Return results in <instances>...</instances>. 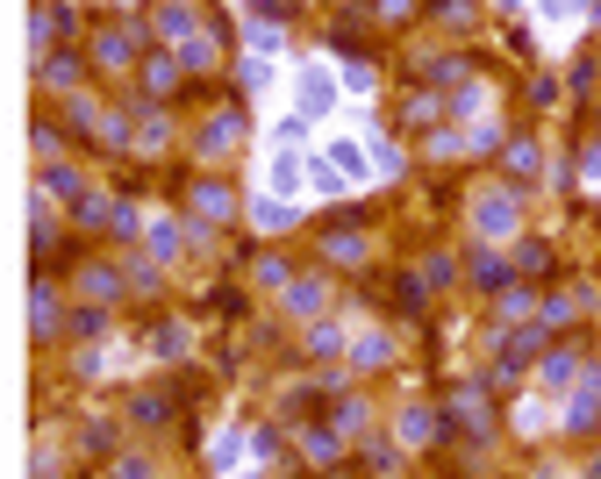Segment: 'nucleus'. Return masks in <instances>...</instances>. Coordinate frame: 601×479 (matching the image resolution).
<instances>
[{
    "mask_svg": "<svg viewBox=\"0 0 601 479\" xmlns=\"http://www.w3.org/2000/svg\"><path fill=\"white\" fill-rule=\"evenodd\" d=\"M86 72H101V79H129V72H137V58L143 51H158L151 43V22H101V29H86Z\"/></svg>",
    "mask_w": 601,
    "mask_h": 479,
    "instance_id": "obj_1",
    "label": "nucleus"
},
{
    "mask_svg": "<svg viewBox=\"0 0 601 479\" xmlns=\"http://www.w3.org/2000/svg\"><path fill=\"white\" fill-rule=\"evenodd\" d=\"M465 229H473L480 251L515 243V229H523V201H515V187H480L473 201H465Z\"/></svg>",
    "mask_w": 601,
    "mask_h": 479,
    "instance_id": "obj_2",
    "label": "nucleus"
},
{
    "mask_svg": "<svg viewBox=\"0 0 601 479\" xmlns=\"http://www.w3.org/2000/svg\"><path fill=\"white\" fill-rule=\"evenodd\" d=\"M309 187L315 193H359V187H373V157L359 151V143H329L323 157H309Z\"/></svg>",
    "mask_w": 601,
    "mask_h": 479,
    "instance_id": "obj_3",
    "label": "nucleus"
},
{
    "mask_svg": "<svg viewBox=\"0 0 601 479\" xmlns=\"http://www.w3.org/2000/svg\"><path fill=\"white\" fill-rule=\"evenodd\" d=\"M243 215V201L223 187V179H193L187 187V223H201V229H229Z\"/></svg>",
    "mask_w": 601,
    "mask_h": 479,
    "instance_id": "obj_4",
    "label": "nucleus"
},
{
    "mask_svg": "<svg viewBox=\"0 0 601 479\" xmlns=\"http://www.w3.org/2000/svg\"><path fill=\"white\" fill-rule=\"evenodd\" d=\"M445 423L459 429V437H473V444L494 437V394H487V387H459V394L445 401Z\"/></svg>",
    "mask_w": 601,
    "mask_h": 479,
    "instance_id": "obj_5",
    "label": "nucleus"
},
{
    "mask_svg": "<svg viewBox=\"0 0 601 479\" xmlns=\"http://www.w3.org/2000/svg\"><path fill=\"white\" fill-rule=\"evenodd\" d=\"M237 143H243V101H229V108H215V115L201 122L193 151H201L208 165H223V157H237Z\"/></svg>",
    "mask_w": 601,
    "mask_h": 479,
    "instance_id": "obj_6",
    "label": "nucleus"
},
{
    "mask_svg": "<svg viewBox=\"0 0 601 479\" xmlns=\"http://www.w3.org/2000/svg\"><path fill=\"white\" fill-rule=\"evenodd\" d=\"M544 358V323H523L515 337H501V365H494V387H515V379L530 373Z\"/></svg>",
    "mask_w": 601,
    "mask_h": 479,
    "instance_id": "obj_7",
    "label": "nucleus"
},
{
    "mask_svg": "<svg viewBox=\"0 0 601 479\" xmlns=\"http://www.w3.org/2000/svg\"><path fill=\"white\" fill-rule=\"evenodd\" d=\"M172 58H179V72H187V79H215V72H223V29H193V36H179V43H172Z\"/></svg>",
    "mask_w": 601,
    "mask_h": 479,
    "instance_id": "obj_8",
    "label": "nucleus"
},
{
    "mask_svg": "<svg viewBox=\"0 0 601 479\" xmlns=\"http://www.w3.org/2000/svg\"><path fill=\"white\" fill-rule=\"evenodd\" d=\"M79 79H86V51H65V43L58 51H36V86L43 93L65 101V93H79Z\"/></svg>",
    "mask_w": 601,
    "mask_h": 479,
    "instance_id": "obj_9",
    "label": "nucleus"
},
{
    "mask_svg": "<svg viewBox=\"0 0 601 479\" xmlns=\"http://www.w3.org/2000/svg\"><path fill=\"white\" fill-rule=\"evenodd\" d=\"M279 301H287L293 323H315V315H329V301H337V287H329V273H301L279 287Z\"/></svg>",
    "mask_w": 601,
    "mask_h": 479,
    "instance_id": "obj_10",
    "label": "nucleus"
},
{
    "mask_svg": "<svg viewBox=\"0 0 601 479\" xmlns=\"http://www.w3.org/2000/svg\"><path fill=\"white\" fill-rule=\"evenodd\" d=\"M301 137H287V129H273V165H265V187L273 193H287L293 201V187H309V157L293 151Z\"/></svg>",
    "mask_w": 601,
    "mask_h": 479,
    "instance_id": "obj_11",
    "label": "nucleus"
},
{
    "mask_svg": "<svg viewBox=\"0 0 601 479\" xmlns=\"http://www.w3.org/2000/svg\"><path fill=\"white\" fill-rule=\"evenodd\" d=\"M72 293H79L86 308H115L122 301V273L108 265V257H86L79 273H72Z\"/></svg>",
    "mask_w": 601,
    "mask_h": 479,
    "instance_id": "obj_12",
    "label": "nucleus"
},
{
    "mask_svg": "<svg viewBox=\"0 0 601 479\" xmlns=\"http://www.w3.org/2000/svg\"><path fill=\"white\" fill-rule=\"evenodd\" d=\"M573 387H580V394L566 401V429H573V437H594V429H601V365H580Z\"/></svg>",
    "mask_w": 601,
    "mask_h": 479,
    "instance_id": "obj_13",
    "label": "nucleus"
},
{
    "mask_svg": "<svg viewBox=\"0 0 601 479\" xmlns=\"http://www.w3.org/2000/svg\"><path fill=\"white\" fill-rule=\"evenodd\" d=\"M437 437H445V415L429 408V401H409V408L395 415V444L401 451H429Z\"/></svg>",
    "mask_w": 601,
    "mask_h": 479,
    "instance_id": "obj_14",
    "label": "nucleus"
},
{
    "mask_svg": "<svg viewBox=\"0 0 601 479\" xmlns=\"http://www.w3.org/2000/svg\"><path fill=\"white\" fill-rule=\"evenodd\" d=\"M29 329H36V343H51L65 329V293L51 287V273H36V287H29Z\"/></svg>",
    "mask_w": 601,
    "mask_h": 479,
    "instance_id": "obj_15",
    "label": "nucleus"
},
{
    "mask_svg": "<svg viewBox=\"0 0 601 479\" xmlns=\"http://www.w3.org/2000/svg\"><path fill=\"white\" fill-rule=\"evenodd\" d=\"M137 79H143V101H172V93L187 86V72H179V58H172V51H143L137 58Z\"/></svg>",
    "mask_w": 601,
    "mask_h": 479,
    "instance_id": "obj_16",
    "label": "nucleus"
},
{
    "mask_svg": "<svg viewBox=\"0 0 601 479\" xmlns=\"http://www.w3.org/2000/svg\"><path fill=\"white\" fill-rule=\"evenodd\" d=\"M51 36H58V43H72V36H79V15H72L65 0H36V15H29V43H36V51H51Z\"/></svg>",
    "mask_w": 601,
    "mask_h": 479,
    "instance_id": "obj_17",
    "label": "nucleus"
},
{
    "mask_svg": "<svg viewBox=\"0 0 601 479\" xmlns=\"http://www.w3.org/2000/svg\"><path fill=\"white\" fill-rule=\"evenodd\" d=\"M165 143H172V115H165V101H143V115L129 122V151H137V157H165Z\"/></svg>",
    "mask_w": 601,
    "mask_h": 479,
    "instance_id": "obj_18",
    "label": "nucleus"
},
{
    "mask_svg": "<svg viewBox=\"0 0 601 479\" xmlns=\"http://www.w3.org/2000/svg\"><path fill=\"white\" fill-rule=\"evenodd\" d=\"M329 86H337V79H329V65H301V72H293V115H323V108H329Z\"/></svg>",
    "mask_w": 601,
    "mask_h": 479,
    "instance_id": "obj_19",
    "label": "nucleus"
},
{
    "mask_svg": "<svg viewBox=\"0 0 601 479\" xmlns=\"http://www.w3.org/2000/svg\"><path fill=\"white\" fill-rule=\"evenodd\" d=\"M315 251H323V265H343V273H351V265H365V251H373V243H365V229H323V237H315Z\"/></svg>",
    "mask_w": 601,
    "mask_h": 479,
    "instance_id": "obj_20",
    "label": "nucleus"
},
{
    "mask_svg": "<svg viewBox=\"0 0 601 479\" xmlns=\"http://www.w3.org/2000/svg\"><path fill=\"white\" fill-rule=\"evenodd\" d=\"M509 323H537V287H523V279L494 287V329H509Z\"/></svg>",
    "mask_w": 601,
    "mask_h": 479,
    "instance_id": "obj_21",
    "label": "nucleus"
},
{
    "mask_svg": "<svg viewBox=\"0 0 601 479\" xmlns=\"http://www.w3.org/2000/svg\"><path fill=\"white\" fill-rule=\"evenodd\" d=\"M193 29H201V22H193V0H165V8L151 15V43H158V51H172V43L193 36Z\"/></svg>",
    "mask_w": 601,
    "mask_h": 479,
    "instance_id": "obj_22",
    "label": "nucleus"
},
{
    "mask_svg": "<svg viewBox=\"0 0 601 479\" xmlns=\"http://www.w3.org/2000/svg\"><path fill=\"white\" fill-rule=\"evenodd\" d=\"M329 429H337L343 444H359L365 429H373V415H365V394H329Z\"/></svg>",
    "mask_w": 601,
    "mask_h": 479,
    "instance_id": "obj_23",
    "label": "nucleus"
},
{
    "mask_svg": "<svg viewBox=\"0 0 601 479\" xmlns=\"http://www.w3.org/2000/svg\"><path fill=\"white\" fill-rule=\"evenodd\" d=\"M501 165H509V187L515 179H537V172H544V143L537 137H501Z\"/></svg>",
    "mask_w": 601,
    "mask_h": 479,
    "instance_id": "obj_24",
    "label": "nucleus"
},
{
    "mask_svg": "<svg viewBox=\"0 0 601 479\" xmlns=\"http://www.w3.org/2000/svg\"><path fill=\"white\" fill-rule=\"evenodd\" d=\"M293 451H301L315 472H329V465L343 458V437H337V429H293Z\"/></svg>",
    "mask_w": 601,
    "mask_h": 479,
    "instance_id": "obj_25",
    "label": "nucleus"
},
{
    "mask_svg": "<svg viewBox=\"0 0 601 479\" xmlns=\"http://www.w3.org/2000/svg\"><path fill=\"white\" fill-rule=\"evenodd\" d=\"M301 223V207L287 201V193H265V201H251V229L258 237H279V229H293Z\"/></svg>",
    "mask_w": 601,
    "mask_h": 479,
    "instance_id": "obj_26",
    "label": "nucleus"
},
{
    "mask_svg": "<svg viewBox=\"0 0 601 479\" xmlns=\"http://www.w3.org/2000/svg\"><path fill=\"white\" fill-rule=\"evenodd\" d=\"M115 273H122V287H137V293H158V287H165V265H158L151 251H122Z\"/></svg>",
    "mask_w": 601,
    "mask_h": 479,
    "instance_id": "obj_27",
    "label": "nucleus"
},
{
    "mask_svg": "<svg viewBox=\"0 0 601 479\" xmlns=\"http://www.w3.org/2000/svg\"><path fill=\"white\" fill-rule=\"evenodd\" d=\"M36 179H43L36 193H51V201H79V193H86V172H79V165H65V157L36 165Z\"/></svg>",
    "mask_w": 601,
    "mask_h": 479,
    "instance_id": "obj_28",
    "label": "nucleus"
},
{
    "mask_svg": "<svg viewBox=\"0 0 601 479\" xmlns=\"http://www.w3.org/2000/svg\"><path fill=\"white\" fill-rule=\"evenodd\" d=\"M337 343H343V315H315L301 329V358H337Z\"/></svg>",
    "mask_w": 601,
    "mask_h": 479,
    "instance_id": "obj_29",
    "label": "nucleus"
},
{
    "mask_svg": "<svg viewBox=\"0 0 601 479\" xmlns=\"http://www.w3.org/2000/svg\"><path fill=\"white\" fill-rule=\"evenodd\" d=\"M379 365H395V337H387V329H365V337L351 343V373H379Z\"/></svg>",
    "mask_w": 601,
    "mask_h": 479,
    "instance_id": "obj_30",
    "label": "nucleus"
},
{
    "mask_svg": "<svg viewBox=\"0 0 601 479\" xmlns=\"http://www.w3.org/2000/svg\"><path fill=\"white\" fill-rule=\"evenodd\" d=\"M437 115H445V93L437 86H423V93L401 101V129H437Z\"/></svg>",
    "mask_w": 601,
    "mask_h": 479,
    "instance_id": "obj_31",
    "label": "nucleus"
},
{
    "mask_svg": "<svg viewBox=\"0 0 601 479\" xmlns=\"http://www.w3.org/2000/svg\"><path fill=\"white\" fill-rule=\"evenodd\" d=\"M423 72H429V86H437V93H459V86L473 79V65H465V58H429Z\"/></svg>",
    "mask_w": 601,
    "mask_h": 479,
    "instance_id": "obj_32",
    "label": "nucleus"
},
{
    "mask_svg": "<svg viewBox=\"0 0 601 479\" xmlns=\"http://www.w3.org/2000/svg\"><path fill=\"white\" fill-rule=\"evenodd\" d=\"M409 172V151L395 137H373V179H401Z\"/></svg>",
    "mask_w": 601,
    "mask_h": 479,
    "instance_id": "obj_33",
    "label": "nucleus"
},
{
    "mask_svg": "<svg viewBox=\"0 0 601 479\" xmlns=\"http://www.w3.org/2000/svg\"><path fill=\"white\" fill-rule=\"evenodd\" d=\"M580 308H587V301H573V293H551V301H537V323H544V329H566Z\"/></svg>",
    "mask_w": 601,
    "mask_h": 479,
    "instance_id": "obj_34",
    "label": "nucleus"
},
{
    "mask_svg": "<svg viewBox=\"0 0 601 479\" xmlns=\"http://www.w3.org/2000/svg\"><path fill=\"white\" fill-rule=\"evenodd\" d=\"M537 365H544V379H551V387H573V379H580V351H551V358H537Z\"/></svg>",
    "mask_w": 601,
    "mask_h": 479,
    "instance_id": "obj_35",
    "label": "nucleus"
},
{
    "mask_svg": "<svg viewBox=\"0 0 601 479\" xmlns=\"http://www.w3.org/2000/svg\"><path fill=\"white\" fill-rule=\"evenodd\" d=\"M415 8H423V0H373V22H379V29H409Z\"/></svg>",
    "mask_w": 601,
    "mask_h": 479,
    "instance_id": "obj_36",
    "label": "nucleus"
},
{
    "mask_svg": "<svg viewBox=\"0 0 601 479\" xmlns=\"http://www.w3.org/2000/svg\"><path fill=\"white\" fill-rule=\"evenodd\" d=\"M437 29H473V0H429Z\"/></svg>",
    "mask_w": 601,
    "mask_h": 479,
    "instance_id": "obj_37",
    "label": "nucleus"
},
{
    "mask_svg": "<svg viewBox=\"0 0 601 479\" xmlns=\"http://www.w3.org/2000/svg\"><path fill=\"white\" fill-rule=\"evenodd\" d=\"M65 472V451H51V429H36V479H58Z\"/></svg>",
    "mask_w": 601,
    "mask_h": 479,
    "instance_id": "obj_38",
    "label": "nucleus"
},
{
    "mask_svg": "<svg viewBox=\"0 0 601 479\" xmlns=\"http://www.w3.org/2000/svg\"><path fill=\"white\" fill-rule=\"evenodd\" d=\"M129 423H137V429L165 423V394H137V401H129Z\"/></svg>",
    "mask_w": 601,
    "mask_h": 479,
    "instance_id": "obj_39",
    "label": "nucleus"
},
{
    "mask_svg": "<svg viewBox=\"0 0 601 479\" xmlns=\"http://www.w3.org/2000/svg\"><path fill=\"white\" fill-rule=\"evenodd\" d=\"M108 479H158V465L143 458V451H129V458H115V465H108Z\"/></svg>",
    "mask_w": 601,
    "mask_h": 479,
    "instance_id": "obj_40",
    "label": "nucleus"
},
{
    "mask_svg": "<svg viewBox=\"0 0 601 479\" xmlns=\"http://www.w3.org/2000/svg\"><path fill=\"white\" fill-rule=\"evenodd\" d=\"M237 79H243V86H251V93H258V86L273 79V58H265V51H251V58H243V65H237Z\"/></svg>",
    "mask_w": 601,
    "mask_h": 479,
    "instance_id": "obj_41",
    "label": "nucleus"
},
{
    "mask_svg": "<svg viewBox=\"0 0 601 479\" xmlns=\"http://www.w3.org/2000/svg\"><path fill=\"white\" fill-rule=\"evenodd\" d=\"M580 8H587V0H544V15H559V22H566V15H580Z\"/></svg>",
    "mask_w": 601,
    "mask_h": 479,
    "instance_id": "obj_42",
    "label": "nucleus"
},
{
    "mask_svg": "<svg viewBox=\"0 0 601 479\" xmlns=\"http://www.w3.org/2000/svg\"><path fill=\"white\" fill-rule=\"evenodd\" d=\"M594 29H601V22H594Z\"/></svg>",
    "mask_w": 601,
    "mask_h": 479,
    "instance_id": "obj_43",
    "label": "nucleus"
}]
</instances>
